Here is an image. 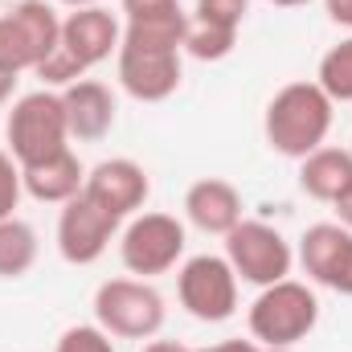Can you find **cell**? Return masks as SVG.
Instances as JSON below:
<instances>
[{
	"mask_svg": "<svg viewBox=\"0 0 352 352\" xmlns=\"http://www.w3.org/2000/svg\"><path fill=\"white\" fill-rule=\"evenodd\" d=\"M184 33H188V12L156 16V21H127L119 54H115L119 87L140 102L173 98L184 78V66H180Z\"/></svg>",
	"mask_w": 352,
	"mask_h": 352,
	"instance_id": "obj_1",
	"label": "cell"
},
{
	"mask_svg": "<svg viewBox=\"0 0 352 352\" xmlns=\"http://www.w3.org/2000/svg\"><path fill=\"white\" fill-rule=\"evenodd\" d=\"M332 115H336V102L320 90V82H287L283 90H274L263 115L270 152L287 160L311 156L316 148H324L332 131Z\"/></svg>",
	"mask_w": 352,
	"mask_h": 352,
	"instance_id": "obj_2",
	"label": "cell"
},
{
	"mask_svg": "<svg viewBox=\"0 0 352 352\" xmlns=\"http://www.w3.org/2000/svg\"><path fill=\"white\" fill-rule=\"evenodd\" d=\"M4 144H8V152L21 168L66 152L70 148V123H66L62 90L41 87L21 94L12 102L8 119H4Z\"/></svg>",
	"mask_w": 352,
	"mask_h": 352,
	"instance_id": "obj_3",
	"label": "cell"
},
{
	"mask_svg": "<svg viewBox=\"0 0 352 352\" xmlns=\"http://www.w3.org/2000/svg\"><path fill=\"white\" fill-rule=\"evenodd\" d=\"M250 336L263 349H295L299 340H307L320 324V299L307 283L299 278H283L258 291V299L250 303Z\"/></svg>",
	"mask_w": 352,
	"mask_h": 352,
	"instance_id": "obj_4",
	"label": "cell"
},
{
	"mask_svg": "<svg viewBox=\"0 0 352 352\" xmlns=\"http://www.w3.org/2000/svg\"><path fill=\"white\" fill-rule=\"evenodd\" d=\"M164 316V295L148 278H107L94 291V324L115 340H152Z\"/></svg>",
	"mask_w": 352,
	"mask_h": 352,
	"instance_id": "obj_5",
	"label": "cell"
},
{
	"mask_svg": "<svg viewBox=\"0 0 352 352\" xmlns=\"http://www.w3.org/2000/svg\"><path fill=\"white\" fill-rule=\"evenodd\" d=\"M62 41V16L45 0H16L0 12V66L21 74L37 70Z\"/></svg>",
	"mask_w": 352,
	"mask_h": 352,
	"instance_id": "obj_6",
	"label": "cell"
},
{
	"mask_svg": "<svg viewBox=\"0 0 352 352\" xmlns=\"http://www.w3.org/2000/svg\"><path fill=\"white\" fill-rule=\"evenodd\" d=\"M226 263L234 266V274L242 283H254L258 291L270 283H283L291 278V266H295V250L291 242L266 226V221H238L230 234H226Z\"/></svg>",
	"mask_w": 352,
	"mask_h": 352,
	"instance_id": "obj_7",
	"label": "cell"
},
{
	"mask_svg": "<svg viewBox=\"0 0 352 352\" xmlns=\"http://www.w3.org/2000/svg\"><path fill=\"white\" fill-rule=\"evenodd\" d=\"M180 307L201 324H226L238 311V274L221 254H197L176 270Z\"/></svg>",
	"mask_w": 352,
	"mask_h": 352,
	"instance_id": "obj_8",
	"label": "cell"
},
{
	"mask_svg": "<svg viewBox=\"0 0 352 352\" xmlns=\"http://www.w3.org/2000/svg\"><path fill=\"white\" fill-rule=\"evenodd\" d=\"M119 258L135 278L168 274L184 258V226L173 213H135L119 238Z\"/></svg>",
	"mask_w": 352,
	"mask_h": 352,
	"instance_id": "obj_9",
	"label": "cell"
},
{
	"mask_svg": "<svg viewBox=\"0 0 352 352\" xmlns=\"http://www.w3.org/2000/svg\"><path fill=\"white\" fill-rule=\"evenodd\" d=\"M152 192V180L144 173V164L127 160V156H115V160H102L87 173V184H82V197L90 205H98L111 221H127L144 209Z\"/></svg>",
	"mask_w": 352,
	"mask_h": 352,
	"instance_id": "obj_10",
	"label": "cell"
},
{
	"mask_svg": "<svg viewBox=\"0 0 352 352\" xmlns=\"http://www.w3.org/2000/svg\"><path fill=\"white\" fill-rule=\"evenodd\" d=\"M299 266L311 283L352 295V230L340 221H316L299 238Z\"/></svg>",
	"mask_w": 352,
	"mask_h": 352,
	"instance_id": "obj_11",
	"label": "cell"
},
{
	"mask_svg": "<svg viewBox=\"0 0 352 352\" xmlns=\"http://www.w3.org/2000/svg\"><path fill=\"white\" fill-rule=\"evenodd\" d=\"M119 221H111L98 205H90L87 197L78 192L74 201L62 205L58 213V254L70 266H90L98 263L115 238Z\"/></svg>",
	"mask_w": 352,
	"mask_h": 352,
	"instance_id": "obj_12",
	"label": "cell"
},
{
	"mask_svg": "<svg viewBox=\"0 0 352 352\" xmlns=\"http://www.w3.org/2000/svg\"><path fill=\"white\" fill-rule=\"evenodd\" d=\"M123 29L115 21L111 8L94 4V8H74L70 16H62V54H70L82 70H94L98 62H107L111 54H119Z\"/></svg>",
	"mask_w": 352,
	"mask_h": 352,
	"instance_id": "obj_13",
	"label": "cell"
},
{
	"mask_svg": "<svg viewBox=\"0 0 352 352\" xmlns=\"http://www.w3.org/2000/svg\"><path fill=\"white\" fill-rule=\"evenodd\" d=\"M62 107H66V123H70V140L78 144H98L115 131L119 107L107 82L98 78H78L62 90Z\"/></svg>",
	"mask_w": 352,
	"mask_h": 352,
	"instance_id": "obj_14",
	"label": "cell"
},
{
	"mask_svg": "<svg viewBox=\"0 0 352 352\" xmlns=\"http://www.w3.org/2000/svg\"><path fill=\"white\" fill-rule=\"evenodd\" d=\"M184 217L201 230V234H217L226 238L238 221H242V192L221 180V176H201L188 184L184 192Z\"/></svg>",
	"mask_w": 352,
	"mask_h": 352,
	"instance_id": "obj_15",
	"label": "cell"
},
{
	"mask_svg": "<svg viewBox=\"0 0 352 352\" xmlns=\"http://www.w3.org/2000/svg\"><path fill=\"white\" fill-rule=\"evenodd\" d=\"M21 180H25V192H29L33 201L66 205V201H74V197L82 192L87 168H82V160L66 148V152H58V156H50V160H41V164L21 168Z\"/></svg>",
	"mask_w": 352,
	"mask_h": 352,
	"instance_id": "obj_16",
	"label": "cell"
},
{
	"mask_svg": "<svg viewBox=\"0 0 352 352\" xmlns=\"http://www.w3.org/2000/svg\"><path fill=\"white\" fill-rule=\"evenodd\" d=\"M352 184V152L344 148H316L311 156L299 160V188L311 197V201H324L332 205L344 188Z\"/></svg>",
	"mask_w": 352,
	"mask_h": 352,
	"instance_id": "obj_17",
	"label": "cell"
},
{
	"mask_svg": "<svg viewBox=\"0 0 352 352\" xmlns=\"http://www.w3.org/2000/svg\"><path fill=\"white\" fill-rule=\"evenodd\" d=\"M37 263V230L21 217L0 221V278H25Z\"/></svg>",
	"mask_w": 352,
	"mask_h": 352,
	"instance_id": "obj_18",
	"label": "cell"
},
{
	"mask_svg": "<svg viewBox=\"0 0 352 352\" xmlns=\"http://www.w3.org/2000/svg\"><path fill=\"white\" fill-rule=\"evenodd\" d=\"M316 82H320V90H324L332 102H352V37H344L340 45H332V50L320 58Z\"/></svg>",
	"mask_w": 352,
	"mask_h": 352,
	"instance_id": "obj_19",
	"label": "cell"
},
{
	"mask_svg": "<svg viewBox=\"0 0 352 352\" xmlns=\"http://www.w3.org/2000/svg\"><path fill=\"white\" fill-rule=\"evenodd\" d=\"M238 45V33L234 29H217V25H201L188 16V33H184V54L197 58V62H221L230 58Z\"/></svg>",
	"mask_w": 352,
	"mask_h": 352,
	"instance_id": "obj_20",
	"label": "cell"
},
{
	"mask_svg": "<svg viewBox=\"0 0 352 352\" xmlns=\"http://www.w3.org/2000/svg\"><path fill=\"white\" fill-rule=\"evenodd\" d=\"M246 12H250V0H197V8H192V21H201V25H217V29H242V21H246Z\"/></svg>",
	"mask_w": 352,
	"mask_h": 352,
	"instance_id": "obj_21",
	"label": "cell"
},
{
	"mask_svg": "<svg viewBox=\"0 0 352 352\" xmlns=\"http://www.w3.org/2000/svg\"><path fill=\"white\" fill-rule=\"evenodd\" d=\"M54 352H115V344L98 324H74L58 336Z\"/></svg>",
	"mask_w": 352,
	"mask_h": 352,
	"instance_id": "obj_22",
	"label": "cell"
},
{
	"mask_svg": "<svg viewBox=\"0 0 352 352\" xmlns=\"http://www.w3.org/2000/svg\"><path fill=\"white\" fill-rule=\"evenodd\" d=\"M21 192H25L21 164L12 160V152H8V148H0V221H4V217H16Z\"/></svg>",
	"mask_w": 352,
	"mask_h": 352,
	"instance_id": "obj_23",
	"label": "cell"
},
{
	"mask_svg": "<svg viewBox=\"0 0 352 352\" xmlns=\"http://www.w3.org/2000/svg\"><path fill=\"white\" fill-rule=\"evenodd\" d=\"M127 21H156V16H173L180 12V0H119Z\"/></svg>",
	"mask_w": 352,
	"mask_h": 352,
	"instance_id": "obj_24",
	"label": "cell"
},
{
	"mask_svg": "<svg viewBox=\"0 0 352 352\" xmlns=\"http://www.w3.org/2000/svg\"><path fill=\"white\" fill-rule=\"evenodd\" d=\"M324 8H328V21L332 25L352 29V0H324Z\"/></svg>",
	"mask_w": 352,
	"mask_h": 352,
	"instance_id": "obj_25",
	"label": "cell"
},
{
	"mask_svg": "<svg viewBox=\"0 0 352 352\" xmlns=\"http://www.w3.org/2000/svg\"><path fill=\"white\" fill-rule=\"evenodd\" d=\"M332 205H336V221H340L344 230H352V184L336 197V201H332Z\"/></svg>",
	"mask_w": 352,
	"mask_h": 352,
	"instance_id": "obj_26",
	"label": "cell"
},
{
	"mask_svg": "<svg viewBox=\"0 0 352 352\" xmlns=\"http://www.w3.org/2000/svg\"><path fill=\"white\" fill-rule=\"evenodd\" d=\"M209 352H266L258 340H226V344H213Z\"/></svg>",
	"mask_w": 352,
	"mask_h": 352,
	"instance_id": "obj_27",
	"label": "cell"
},
{
	"mask_svg": "<svg viewBox=\"0 0 352 352\" xmlns=\"http://www.w3.org/2000/svg\"><path fill=\"white\" fill-rule=\"evenodd\" d=\"M12 90H16V74H12V70H4V66H0V107H4V102H8V98H12Z\"/></svg>",
	"mask_w": 352,
	"mask_h": 352,
	"instance_id": "obj_28",
	"label": "cell"
},
{
	"mask_svg": "<svg viewBox=\"0 0 352 352\" xmlns=\"http://www.w3.org/2000/svg\"><path fill=\"white\" fill-rule=\"evenodd\" d=\"M144 352H197V349L176 344V340H152V344H144Z\"/></svg>",
	"mask_w": 352,
	"mask_h": 352,
	"instance_id": "obj_29",
	"label": "cell"
},
{
	"mask_svg": "<svg viewBox=\"0 0 352 352\" xmlns=\"http://www.w3.org/2000/svg\"><path fill=\"white\" fill-rule=\"evenodd\" d=\"M266 4H278V8H299V4H311V0H266Z\"/></svg>",
	"mask_w": 352,
	"mask_h": 352,
	"instance_id": "obj_30",
	"label": "cell"
},
{
	"mask_svg": "<svg viewBox=\"0 0 352 352\" xmlns=\"http://www.w3.org/2000/svg\"><path fill=\"white\" fill-rule=\"evenodd\" d=\"M62 4H70V8H94V4H102V0H62Z\"/></svg>",
	"mask_w": 352,
	"mask_h": 352,
	"instance_id": "obj_31",
	"label": "cell"
},
{
	"mask_svg": "<svg viewBox=\"0 0 352 352\" xmlns=\"http://www.w3.org/2000/svg\"><path fill=\"white\" fill-rule=\"evenodd\" d=\"M266 352H295V349H266Z\"/></svg>",
	"mask_w": 352,
	"mask_h": 352,
	"instance_id": "obj_32",
	"label": "cell"
},
{
	"mask_svg": "<svg viewBox=\"0 0 352 352\" xmlns=\"http://www.w3.org/2000/svg\"><path fill=\"white\" fill-rule=\"evenodd\" d=\"M197 352H209V349H197Z\"/></svg>",
	"mask_w": 352,
	"mask_h": 352,
	"instance_id": "obj_33",
	"label": "cell"
},
{
	"mask_svg": "<svg viewBox=\"0 0 352 352\" xmlns=\"http://www.w3.org/2000/svg\"><path fill=\"white\" fill-rule=\"evenodd\" d=\"M349 152H352V148H349Z\"/></svg>",
	"mask_w": 352,
	"mask_h": 352,
	"instance_id": "obj_34",
	"label": "cell"
}]
</instances>
